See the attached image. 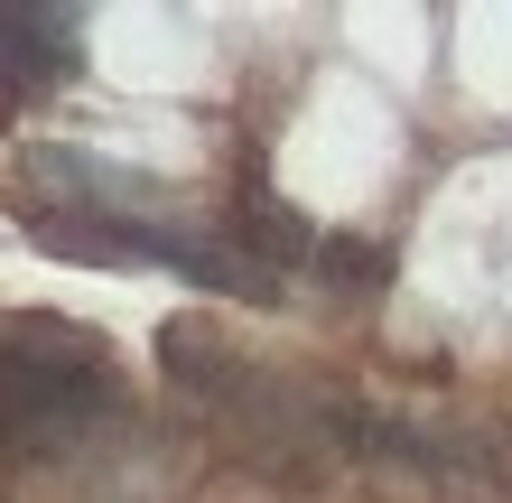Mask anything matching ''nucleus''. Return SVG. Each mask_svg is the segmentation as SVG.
<instances>
[{
	"label": "nucleus",
	"mask_w": 512,
	"mask_h": 503,
	"mask_svg": "<svg viewBox=\"0 0 512 503\" xmlns=\"http://www.w3.org/2000/svg\"><path fill=\"white\" fill-rule=\"evenodd\" d=\"M84 19L75 10H0V103L47 94L56 75H75Z\"/></svg>",
	"instance_id": "f257e3e1"
}]
</instances>
